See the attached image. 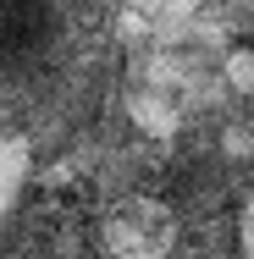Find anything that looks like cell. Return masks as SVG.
Returning a JSON list of instances; mask_svg holds the SVG:
<instances>
[{
    "label": "cell",
    "mask_w": 254,
    "mask_h": 259,
    "mask_svg": "<svg viewBox=\"0 0 254 259\" xmlns=\"http://www.w3.org/2000/svg\"><path fill=\"white\" fill-rule=\"evenodd\" d=\"M105 248L116 259H166L177 248V215L155 199H122L105 215Z\"/></svg>",
    "instance_id": "obj_1"
},
{
    "label": "cell",
    "mask_w": 254,
    "mask_h": 259,
    "mask_svg": "<svg viewBox=\"0 0 254 259\" xmlns=\"http://www.w3.org/2000/svg\"><path fill=\"white\" fill-rule=\"evenodd\" d=\"M55 33V0H0V66L33 61Z\"/></svg>",
    "instance_id": "obj_2"
},
{
    "label": "cell",
    "mask_w": 254,
    "mask_h": 259,
    "mask_svg": "<svg viewBox=\"0 0 254 259\" xmlns=\"http://www.w3.org/2000/svg\"><path fill=\"white\" fill-rule=\"evenodd\" d=\"M28 165H33V149H28L22 138H6V144H0V215H6V209H11V199L22 193Z\"/></svg>",
    "instance_id": "obj_3"
},
{
    "label": "cell",
    "mask_w": 254,
    "mask_h": 259,
    "mask_svg": "<svg viewBox=\"0 0 254 259\" xmlns=\"http://www.w3.org/2000/svg\"><path fill=\"white\" fill-rule=\"evenodd\" d=\"M227 83L243 89V94H254V50H232L227 55Z\"/></svg>",
    "instance_id": "obj_4"
},
{
    "label": "cell",
    "mask_w": 254,
    "mask_h": 259,
    "mask_svg": "<svg viewBox=\"0 0 254 259\" xmlns=\"http://www.w3.org/2000/svg\"><path fill=\"white\" fill-rule=\"evenodd\" d=\"M144 6H150V11H160V17H188L199 0H144Z\"/></svg>",
    "instance_id": "obj_5"
},
{
    "label": "cell",
    "mask_w": 254,
    "mask_h": 259,
    "mask_svg": "<svg viewBox=\"0 0 254 259\" xmlns=\"http://www.w3.org/2000/svg\"><path fill=\"white\" fill-rule=\"evenodd\" d=\"M238 237H243V254L254 259V193H249V204H243V226H238Z\"/></svg>",
    "instance_id": "obj_6"
},
{
    "label": "cell",
    "mask_w": 254,
    "mask_h": 259,
    "mask_svg": "<svg viewBox=\"0 0 254 259\" xmlns=\"http://www.w3.org/2000/svg\"><path fill=\"white\" fill-rule=\"evenodd\" d=\"M238 149L249 155V149H254V133H227V155H238Z\"/></svg>",
    "instance_id": "obj_7"
}]
</instances>
